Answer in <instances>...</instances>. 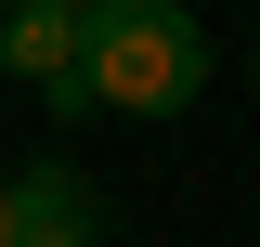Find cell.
I'll return each mask as SVG.
<instances>
[{
  "label": "cell",
  "mask_w": 260,
  "mask_h": 247,
  "mask_svg": "<svg viewBox=\"0 0 260 247\" xmlns=\"http://www.w3.org/2000/svg\"><path fill=\"white\" fill-rule=\"evenodd\" d=\"M78 78L104 117H182L208 91V39L182 0H78Z\"/></svg>",
  "instance_id": "cell-1"
},
{
  "label": "cell",
  "mask_w": 260,
  "mask_h": 247,
  "mask_svg": "<svg viewBox=\"0 0 260 247\" xmlns=\"http://www.w3.org/2000/svg\"><path fill=\"white\" fill-rule=\"evenodd\" d=\"M13 247H91L104 234V208H91V182L65 169V156H39V169H13Z\"/></svg>",
  "instance_id": "cell-2"
},
{
  "label": "cell",
  "mask_w": 260,
  "mask_h": 247,
  "mask_svg": "<svg viewBox=\"0 0 260 247\" xmlns=\"http://www.w3.org/2000/svg\"><path fill=\"white\" fill-rule=\"evenodd\" d=\"M78 65V0H0V78H65Z\"/></svg>",
  "instance_id": "cell-3"
},
{
  "label": "cell",
  "mask_w": 260,
  "mask_h": 247,
  "mask_svg": "<svg viewBox=\"0 0 260 247\" xmlns=\"http://www.w3.org/2000/svg\"><path fill=\"white\" fill-rule=\"evenodd\" d=\"M0 247H13V195H0Z\"/></svg>",
  "instance_id": "cell-4"
},
{
  "label": "cell",
  "mask_w": 260,
  "mask_h": 247,
  "mask_svg": "<svg viewBox=\"0 0 260 247\" xmlns=\"http://www.w3.org/2000/svg\"><path fill=\"white\" fill-rule=\"evenodd\" d=\"M247 91H260V52H247Z\"/></svg>",
  "instance_id": "cell-5"
}]
</instances>
